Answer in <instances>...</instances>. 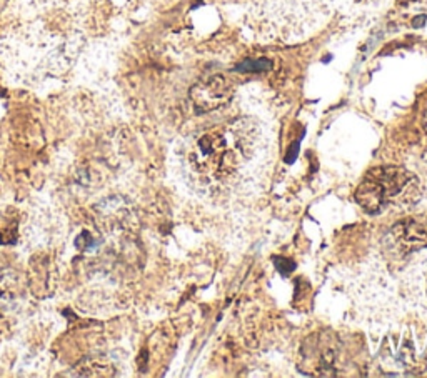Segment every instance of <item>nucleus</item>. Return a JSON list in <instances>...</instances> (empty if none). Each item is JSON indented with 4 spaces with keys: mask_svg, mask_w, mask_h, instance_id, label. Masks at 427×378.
I'll use <instances>...</instances> for the list:
<instances>
[{
    "mask_svg": "<svg viewBox=\"0 0 427 378\" xmlns=\"http://www.w3.org/2000/svg\"><path fill=\"white\" fill-rule=\"evenodd\" d=\"M267 151L259 123L239 119L199 135L187 152V164L196 184L224 195L256 175Z\"/></svg>",
    "mask_w": 427,
    "mask_h": 378,
    "instance_id": "1",
    "label": "nucleus"
},
{
    "mask_svg": "<svg viewBox=\"0 0 427 378\" xmlns=\"http://www.w3.org/2000/svg\"><path fill=\"white\" fill-rule=\"evenodd\" d=\"M419 180L409 170L394 165L376 167L364 175L355 190V202L367 214H383L396 205L416 200Z\"/></svg>",
    "mask_w": 427,
    "mask_h": 378,
    "instance_id": "2",
    "label": "nucleus"
},
{
    "mask_svg": "<svg viewBox=\"0 0 427 378\" xmlns=\"http://www.w3.org/2000/svg\"><path fill=\"white\" fill-rule=\"evenodd\" d=\"M346 352L334 332L322 330L309 335L299 350V368L316 377H335L346 368Z\"/></svg>",
    "mask_w": 427,
    "mask_h": 378,
    "instance_id": "3",
    "label": "nucleus"
},
{
    "mask_svg": "<svg viewBox=\"0 0 427 378\" xmlns=\"http://www.w3.org/2000/svg\"><path fill=\"white\" fill-rule=\"evenodd\" d=\"M232 95H234V85L222 74L202 78L190 89V101L197 114H207V112L221 109L231 102Z\"/></svg>",
    "mask_w": 427,
    "mask_h": 378,
    "instance_id": "4",
    "label": "nucleus"
},
{
    "mask_svg": "<svg viewBox=\"0 0 427 378\" xmlns=\"http://www.w3.org/2000/svg\"><path fill=\"white\" fill-rule=\"evenodd\" d=\"M391 239L405 252L427 248V215L405 218L391 228Z\"/></svg>",
    "mask_w": 427,
    "mask_h": 378,
    "instance_id": "5",
    "label": "nucleus"
},
{
    "mask_svg": "<svg viewBox=\"0 0 427 378\" xmlns=\"http://www.w3.org/2000/svg\"><path fill=\"white\" fill-rule=\"evenodd\" d=\"M271 65L272 64L269 60H247L242 65H239L237 70H240V72H252V70L259 72V70L271 69Z\"/></svg>",
    "mask_w": 427,
    "mask_h": 378,
    "instance_id": "6",
    "label": "nucleus"
}]
</instances>
